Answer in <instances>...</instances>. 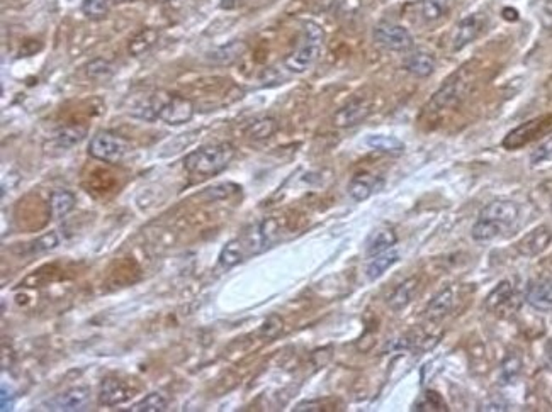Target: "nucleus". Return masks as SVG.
Returning a JSON list of instances; mask_svg holds the SVG:
<instances>
[{
	"instance_id": "58836bf2",
	"label": "nucleus",
	"mask_w": 552,
	"mask_h": 412,
	"mask_svg": "<svg viewBox=\"0 0 552 412\" xmlns=\"http://www.w3.org/2000/svg\"><path fill=\"white\" fill-rule=\"evenodd\" d=\"M549 160H552V138L549 141L542 143V145L534 150L532 155H530V162H532V165L546 163L549 162Z\"/></svg>"
},
{
	"instance_id": "e433bc0d",
	"label": "nucleus",
	"mask_w": 552,
	"mask_h": 412,
	"mask_svg": "<svg viewBox=\"0 0 552 412\" xmlns=\"http://www.w3.org/2000/svg\"><path fill=\"white\" fill-rule=\"evenodd\" d=\"M282 329H284V321L280 319L279 316L272 314L270 318L265 319L264 324H262L258 335L264 338V340H274V338H277L280 333H282Z\"/></svg>"
},
{
	"instance_id": "79ce46f5",
	"label": "nucleus",
	"mask_w": 552,
	"mask_h": 412,
	"mask_svg": "<svg viewBox=\"0 0 552 412\" xmlns=\"http://www.w3.org/2000/svg\"><path fill=\"white\" fill-rule=\"evenodd\" d=\"M547 358H549V365L552 368V345H549V350H547Z\"/></svg>"
},
{
	"instance_id": "4c0bfd02",
	"label": "nucleus",
	"mask_w": 552,
	"mask_h": 412,
	"mask_svg": "<svg viewBox=\"0 0 552 412\" xmlns=\"http://www.w3.org/2000/svg\"><path fill=\"white\" fill-rule=\"evenodd\" d=\"M60 245V238H58V233H48V234H43L41 238H38L36 241L31 243V253H45V251H50V250H55L56 246Z\"/></svg>"
},
{
	"instance_id": "c85d7f7f",
	"label": "nucleus",
	"mask_w": 552,
	"mask_h": 412,
	"mask_svg": "<svg viewBox=\"0 0 552 412\" xmlns=\"http://www.w3.org/2000/svg\"><path fill=\"white\" fill-rule=\"evenodd\" d=\"M513 297V287L510 282H499V284L491 290V294L486 299V307L488 311H499L507 302H510V299Z\"/></svg>"
},
{
	"instance_id": "20e7f679",
	"label": "nucleus",
	"mask_w": 552,
	"mask_h": 412,
	"mask_svg": "<svg viewBox=\"0 0 552 412\" xmlns=\"http://www.w3.org/2000/svg\"><path fill=\"white\" fill-rule=\"evenodd\" d=\"M279 233L280 228L277 219H262L253 224L252 228H250L248 231H245L243 236L240 238L245 253H247V258L270 248V246L277 241Z\"/></svg>"
},
{
	"instance_id": "39448f33",
	"label": "nucleus",
	"mask_w": 552,
	"mask_h": 412,
	"mask_svg": "<svg viewBox=\"0 0 552 412\" xmlns=\"http://www.w3.org/2000/svg\"><path fill=\"white\" fill-rule=\"evenodd\" d=\"M552 131V116L537 117V119L529 121V123L519 126L513 131L507 134V138L503 140V148L507 150H519L521 146L529 145L537 138H541L542 134H547Z\"/></svg>"
},
{
	"instance_id": "a211bd4d",
	"label": "nucleus",
	"mask_w": 552,
	"mask_h": 412,
	"mask_svg": "<svg viewBox=\"0 0 552 412\" xmlns=\"http://www.w3.org/2000/svg\"><path fill=\"white\" fill-rule=\"evenodd\" d=\"M396 241H398V238H396L392 229H376V231L369 236L368 245H365V255H368L369 258H372L379 253H385V251L391 250L392 246L396 245Z\"/></svg>"
},
{
	"instance_id": "5701e85b",
	"label": "nucleus",
	"mask_w": 552,
	"mask_h": 412,
	"mask_svg": "<svg viewBox=\"0 0 552 412\" xmlns=\"http://www.w3.org/2000/svg\"><path fill=\"white\" fill-rule=\"evenodd\" d=\"M87 136V128L80 124H73V126H65V128L56 131L55 134V143L58 148L68 150L73 148V146L80 145L82 141L85 140Z\"/></svg>"
},
{
	"instance_id": "a878e982",
	"label": "nucleus",
	"mask_w": 552,
	"mask_h": 412,
	"mask_svg": "<svg viewBox=\"0 0 552 412\" xmlns=\"http://www.w3.org/2000/svg\"><path fill=\"white\" fill-rule=\"evenodd\" d=\"M365 145L370 150L381 151V153L398 155L404 150V143L396 136H387V134H370L365 138Z\"/></svg>"
},
{
	"instance_id": "bb28decb",
	"label": "nucleus",
	"mask_w": 552,
	"mask_h": 412,
	"mask_svg": "<svg viewBox=\"0 0 552 412\" xmlns=\"http://www.w3.org/2000/svg\"><path fill=\"white\" fill-rule=\"evenodd\" d=\"M452 0H420V16L426 23H437L451 11Z\"/></svg>"
},
{
	"instance_id": "4468645a",
	"label": "nucleus",
	"mask_w": 552,
	"mask_h": 412,
	"mask_svg": "<svg viewBox=\"0 0 552 412\" xmlns=\"http://www.w3.org/2000/svg\"><path fill=\"white\" fill-rule=\"evenodd\" d=\"M133 397V390L124 384L123 380L107 379L102 382L101 392H99V402L102 406H119L128 402Z\"/></svg>"
},
{
	"instance_id": "7c9ffc66",
	"label": "nucleus",
	"mask_w": 552,
	"mask_h": 412,
	"mask_svg": "<svg viewBox=\"0 0 552 412\" xmlns=\"http://www.w3.org/2000/svg\"><path fill=\"white\" fill-rule=\"evenodd\" d=\"M157 38L158 33L155 31V29H143V31L138 33L136 36L131 39V43H129V53L133 56H140L155 45Z\"/></svg>"
},
{
	"instance_id": "6ab92c4d",
	"label": "nucleus",
	"mask_w": 552,
	"mask_h": 412,
	"mask_svg": "<svg viewBox=\"0 0 552 412\" xmlns=\"http://www.w3.org/2000/svg\"><path fill=\"white\" fill-rule=\"evenodd\" d=\"M77 197L70 190H53L50 195V212L53 219L67 218L75 209Z\"/></svg>"
},
{
	"instance_id": "f704fd0d",
	"label": "nucleus",
	"mask_w": 552,
	"mask_h": 412,
	"mask_svg": "<svg viewBox=\"0 0 552 412\" xmlns=\"http://www.w3.org/2000/svg\"><path fill=\"white\" fill-rule=\"evenodd\" d=\"M112 73H114V67L107 60L96 58L87 65V75L94 80H107Z\"/></svg>"
},
{
	"instance_id": "0eeeda50",
	"label": "nucleus",
	"mask_w": 552,
	"mask_h": 412,
	"mask_svg": "<svg viewBox=\"0 0 552 412\" xmlns=\"http://www.w3.org/2000/svg\"><path fill=\"white\" fill-rule=\"evenodd\" d=\"M194 104L191 99L182 97V95H165L160 112H158V119L165 124L180 126L189 123L194 117Z\"/></svg>"
},
{
	"instance_id": "412c9836",
	"label": "nucleus",
	"mask_w": 552,
	"mask_h": 412,
	"mask_svg": "<svg viewBox=\"0 0 552 412\" xmlns=\"http://www.w3.org/2000/svg\"><path fill=\"white\" fill-rule=\"evenodd\" d=\"M452 306H454V294H452V290H442L438 296L432 299V302L426 307V319H429L430 323H438V321H442L448 312L452 311Z\"/></svg>"
},
{
	"instance_id": "b1692460",
	"label": "nucleus",
	"mask_w": 552,
	"mask_h": 412,
	"mask_svg": "<svg viewBox=\"0 0 552 412\" xmlns=\"http://www.w3.org/2000/svg\"><path fill=\"white\" fill-rule=\"evenodd\" d=\"M245 50H247V45H245L243 41H231V43H228V45H224L221 48H218V50H214L213 53L208 56V58H209L211 63L231 65V63H235L238 58H241V55L245 53Z\"/></svg>"
},
{
	"instance_id": "f257e3e1",
	"label": "nucleus",
	"mask_w": 552,
	"mask_h": 412,
	"mask_svg": "<svg viewBox=\"0 0 552 412\" xmlns=\"http://www.w3.org/2000/svg\"><path fill=\"white\" fill-rule=\"evenodd\" d=\"M233 158H235V146L230 143H219V145L202 146L199 150L191 151L184 158V168L191 175L209 179L226 170Z\"/></svg>"
},
{
	"instance_id": "4be33fe9",
	"label": "nucleus",
	"mask_w": 552,
	"mask_h": 412,
	"mask_svg": "<svg viewBox=\"0 0 552 412\" xmlns=\"http://www.w3.org/2000/svg\"><path fill=\"white\" fill-rule=\"evenodd\" d=\"M243 260H247V253H245L240 238H236V240H231L230 243L224 245L221 253H219L218 267L221 268V270H230V268L240 265Z\"/></svg>"
},
{
	"instance_id": "2eb2a0df",
	"label": "nucleus",
	"mask_w": 552,
	"mask_h": 412,
	"mask_svg": "<svg viewBox=\"0 0 552 412\" xmlns=\"http://www.w3.org/2000/svg\"><path fill=\"white\" fill-rule=\"evenodd\" d=\"M552 234L546 226H539V228L530 231L527 236H524L517 245V250L520 251V255L524 257H537L539 253H542L547 248V245L551 243Z\"/></svg>"
},
{
	"instance_id": "423d86ee",
	"label": "nucleus",
	"mask_w": 552,
	"mask_h": 412,
	"mask_svg": "<svg viewBox=\"0 0 552 412\" xmlns=\"http://www.w3.org/2000/svg\"><path fill=\"white\" fill-rule=\"evenodd\" d=\"M374 41L390 51H409L413 48V36L407 28L392 23H379L374 28Z\"/></svg>"
},
{
	"instance_id": "cd10ccee",
	"label": "nucleus",
	"mask_w": 552,
	"mask_h": 412,
	"mask_svg": "<svg viewBox=\"0 0 552 412\" xmlns=\"http://www.w3.org/2000/svg\"><path fill=\"white\" fill-rule=\"evenodd\" d=\"M275 131H277V121H275L274 117H260V119L250 123L247 128L248 138L258 141L267 140V138L272 136Z\"/></svg>"
},
{
	"instance_id": "ddd939ff",
	"label": "nucleus",
	"mask_w": 552,
	"mask_h": 412,
	"mask_svg": "<svg viewBox=\"0 0 552 412\" xmlns=\"http://www.w3.org/2000/svg\"><path fill=\"white\" fill-rule=\"evenodd\" d=\"M370 114V104L365 101H352L342 109L336 111L333 116V124L336 128H352V126L360 124Z\"/></svg>"
},
{
	"instance_id": "dca6fc26",
	"label": "nucleus",
	"mask_w": 552,
	"mask_h": 412,
	"mask_svg": "<svg viewBox=\"0 0 552 412\" xmlns=\"http://www.w3.org/2000/svg\"><path fill=\"white\" fill-rule=\"evenodd\" d=\"M418 285H420L418 277H412V279L404 280L403 284H399L398 287L392 290L391 296L387 297V307L394 312L404 309V307L413 301V297H415Z\"/></svg>"
},
{
	"instance_id": "37998d69",
	"label": "nucleus",
	"mask_w": 552,
	"mask_h": 412,
	"mask_svg": "<svg viewBox=\"0 0 552 412\" xmlns=\"http://www.w3.org/2000/svg\"><path fill=\"white\" fill-rule=\"evenodd\" d=\"M114 2H121V4H124V2H135V0H114Z\"/></svg>"
},
{
	"instance_id": "f03ea898",
	"label": "nucleus",
	"mask_w": 552,
	"mask_h": 412,
	"mask_svg": "<svg viewBox=\"0 0 552 412\" xmlns=\"http://www.w3.org/2000/svg\"><path fill=\"white\" fill-rule=\"evenodd\" d=\"M323 29L316 23H306L301 34L299 45L284 60V67L291 73H304L316 63L323 48Z\"/></svg>"
},
{
	"instance_id": "6e6552de",
	"label": "nucleus",
	"mask_w": 552,
	"mask_h": 412,
	"mask_svg": "<svg viewBox=\"0 0 552 412\" xmlns=\"http://www.w3.org/2000/svg\"><path fill=\"white\" fill-rule=\"evenodd\" d=\"M89 401H90V390L85 387H77L48 399L43 406H45V409L48 411L75 412V411H84L85 407H87Z\"/></svg>"
},
{
	"instance_id": "f8f14e48",
	"label": "nucleus",
	"mask_w": 552,
	"mask_h": 412,
	"mask_svg": "<svg viewBox=\"0 0 552 412\" xmlns=\"http://www.w3.org/2000/svg\"><path fill=\"white\" fill-rule=\"evenodd\" d=\"M382 187H385V180L382 179L372 175V173H359L348 184V195L355 202H362L368 201L369 197H372L379 190H382Z\"/></svg>"
},
{
	"instance_id": "7ed1b4c3",
	"label": "nucleus",
	"mask_w": 552,
	"mask_h": 412,
	"mask_svg": "<svg viewBox=\"0 0 552 412\" xmlns=\"http://www.w3.org/2000/svg\"><path fill=\"white\" fill-rule=\"evenodd\" d=\"M129 150H131V146H129V143L124 140V138L107 131L97 133L96 136L90 140L89 145V155L92 156V158L111 165L123 162L129 153Z\"/></svg>"
},
{
	"instance_id": "a19ab883",
	"label": "nucleus",
	"mask_w": 552,
	"mask_h": 412,
	"mask_svg": "<svg viewBox=\"0 0 552 412\" xmlns=\"http://www.w3.org/2000/svg\"><path fill=\"white\" fill-rule=\"evenodd\" d=\"M241 0H221L219 2V7L223 9V11H233V9H236L240 6Z\"/></svg>"
},
{
	"instance_id": "1a4fd4ad",
	"label": "nucleus",
	"mask_w": 552,
	"mask_h": 412,
	"mask_svg": "<svg viewBox=\"0 0 552 412\" xmlns=\"http://www.w3.org/2000/svg\"><path fill=\"white\" fill-rule=\"evenodd\" d=\"M520 209L515 202L512 201H495L490 202L488 206H485L478 216V219L481 221H490L502 228H510V226L519 219Z\"/></svg>"
},
{
	"instance_id": "aec40b11",
	"label": "nucleus",
	"mask_w": 552,
	"mask_h": 412,
	"mask_svg": "<svg viewBox=\"0 0 552 412\" xmlns=\"http://www.w3.org/2000/svg\"><path fill=\"white\" fill-rule=\"evenodd\" d=\"M527 302L541 312L552 311V282H537L527 292Z\"/></svg>"
},
{
	"instance_id": "473e14b6",
	"label": "nucleus",
	"mask_w": 552,
	"mask_h": 412,
	"mask_svg": "<svg viewBox=\"0 0 552 412\" xmlns=\"http://www.w3.org/2000/svg\"><path fill=\"white\" fill-rule=\"evenodd\" d=\"M114 0H84L82 2V14L89 19H102L111 11V6Z\"/></svg>"
},
{
	"instance_id": "393cba45",
	"label": "nucleus",
	"mask_w": 552,
	"mask_h": 412,
	"mask_svg": "<svg viewBox=\"0 0 552 412\" xmlns=\"http://www.w3.org/2000/svg\"><path fill=\"white\" fill-rule=\"evenodd\" d=\"M399 260V253L396 250H387L385 253H379L376 257L370 260L368 268H365V275L369 280H376L385 273L387 268H391L392 265Z\"/></svg>"
},
{
	"instance_id": "9b49d317",
	"label": "nucleus",
	"mask_w": 552,
	"mask_h": 412,
	"mask_svg": "<svg viewBox=\"0 0 552 412\" xmlns=\"http://www.w3.org/2000/svg\"><path fill=\"white\" fill-rule=\"evenodd\" d=\"M465 85H468V80H465L464 77H460V73H457L456 77H452L432 99L435 111L448 109V107H452L454 104L459 102L460 99L464 97V94L468 92V90H465Z\"/></svg>"
},
{
	"instance_id": "72a5a7b5",
	"label": "nucleus",
	"mask_w": 552,
	"mask_h": 412,
	"mask_svg": "<svg viewBox=\"0 0 552 412\" xmlns=\"http://www.w3.org/2000/svg\"><path fill=\"white\" fill-rule=\"evenodd\" d=\"M521 372V360L519 355L512 353L508 355L507 358L503 360L502 363V380L503 384H513L517 379H519Z\"/></svg>"
},
{
	"instance_id": "f3484780",
	"label": "nucleus",
	"mask_w": 552,
	"mask_h": 412,
	"mask_svg": "<svg viewBox=\"0 0 552 412\" xmlns=\"http://www.w3.org/2000/svg\"><path fill=\"white\" fill-rule=\"evenodd\" d=\"M403 67L413 77L426 78L432 75L435 70V58L430 53H425V51H418V53L407 56Z\"/></svg>"
},
{
	"instance_id": "c9c22d12",
	"label": "nucleus",
	"mask_w": 552,
	"mask_h": 412,
	"mask_svg": "<svg viewBox=\"0 0 552 412\" xmlns=\"http://www.w3.org/2000/svg\"><path fill=\"white\" fill-rule=\"evenodd\" d=\"M413 409L415 411H447V406H446V402H443V399L438 396L437 392L429 390V392H425L424 397H421L420 401L416 402Z\"/></svg>"
},
{
	"instance_id": "2f4dec72",
	"label": "nucleus",
	"mask_w": 552,
	"mask_h": 412,
	"mask_svg": "<svg viewBox=\"0 0 552 412\" xmlns=\"http://www.w3.org/2000/svg\"><path fill=\"white\" fill-rule=\"evenodd\" d=\"M503 233L502 226L490 223V221L478 219L476 224L473 226V238L474 241H491L498 238Z\"/></svg>"
},
{
	"instance_id": "c756f323",
	"label": "nucleus",
	"mask_w": 552,
	"mask_h": 412,
	"mask_svg": "<svg viewBox=\"0 0 552 412\" xmlns=\"http://www.w3.org/2000/svg\"><path fill=\"white\" fill-rule=\"evenodd\" d=\"M168 406V399L162 392H152L148 396L141 399L131 407L133 412H162Z\"/></svg>"
},
{
	"instance_id": "9d476101",
	"label": "nucleus",
	"mask_w": 552,
	"mask_h": 412,
	"mask_svg": "<svg viewBox=\"0 0 552 412\" xmlns=\"http://www.w3.org/2000/svg\"><path fill=\"white\" fill-rule=\"evenodd\" d=\"M482 29V17L480 14H471L459 21L452 34V50L460 51L480 36Z\"/></svg>"
},
{
	"instance_id": "ea45409f",
	"label": "nucleus",
	"mask_w": 552,
	"mask_h": 412,
	"mask_svg": "<svg viewBox=\"0 0 552 412\" xmlns=\"http://www.w3.org/2000/svg\"><path fill=\"white\" fill-rule=\"evenodd\" d=\"M323 402L321 401H306L301 402L294 407L296 412H304V411H323Z\"/></svg>"
}]
</instances>
